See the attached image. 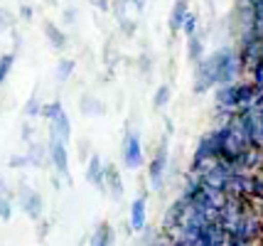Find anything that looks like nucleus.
<instances>
[{
  "instance_id": "10",
  "label": "nucleus",
  "mask_w": 263,
  "mask_h": 246,
  "mask_svg": "<svg viewBox=\"0 0 263 246\" xmlns=\"http://www.w3.org/2000/svg\"><path fill=\"white\" fill-rule=\"evenodd\" d=\"M106 177H108V182H111V187H114V197L121 199V195H123V182H121V175L116 173L114 165L106 167Z\"/></svg>"
},
{
  "instance_id": "4",
  "label": "nucleus",
  "mask_w": 263,
  "mask_h": 246,
  "mask_svg": "<svg viewBox=\"0 0 263 246\" xmlns=\"http://www.w3.org/2000/svg\"><path fill=\"white\" fill-rule=\"evenodd\" d=\"M49 153H52V163H54V167L59 170V175H64L69 180V158H67V145H64V141L52 138Z\"/></svg>"
},
{
  "instance_id": "5",
  "label": "nucleus",
  "mask_w": 263,
  "mask_h": 246,
  "mask_svg": "<svg viewBox=\"0 0 263 246\" xmlns=\"http://www.w3.org/2000/svg\"><path fill=\"white\" fill-rule=\"evenodd\" d=\"M148 224V212H145V195L136 197L133 207H130V229L133 232H143Z\"/></svg>"
},
{
  "instance_id": "9",
  "label": "nucleus",
  "mask_w": 263,
  "mask_h": 246,
  "mask_svg": "<svg viewBox=\"0 0 263 246\" xmlns=\"http://www.w3.org/2000/svg\"><path fill=\"white\" fill-rule=\"evenodd\" d=\"M45 35H47V40L52 42V47H54V49H64V45H67V37H64V32H62V30H57V25H54V23H45Z\"/></svg>"
},
{
  "instance_id": "2",
  "label": "nucleus",
  "mask_w": 263,
  "mask_h": 246,
  "mask_svg": "<svg viewBox=\"0 0 263 246\" xmlns=\"http://www.w3.org/2000/svg\"><path fill=\"white\" fill-rule=\"evenodd\" d=\"M165 165H167V141H162L158 145V153L150 163V185L153 190L162 187V177H165Z\"/></svg>"
},
{
  "instance_id": "6",
  "label": "nucleus",
  "mask_w": 263,
  "mask_h": 246,
  "mask_svg": "<svg viewBox=\"0 0 263 246\" xmlns=\"http://www.w3.org/2000/svg\"><path fill=\"white\" fill-rule=\"evenodd\" d=\"M103 175H106V167H103L101 158L93 155L91 160H89V167H86V180L103 192V190H106V180H103Z\"/></svg>"
},
{
  "instance_id": "14",
  "label": "nucleus",
  "mask_w": 263,
  "mask_h": 246,
  "mask_svg": "<svg viewBox=\"0 0 263 246\" xmlns=\"http://www.w3.org/2000/svg\"><path fill=\"white\" fill-rule=\"evenodd\" d=\"M167 101H170V86H160L158 94H155V99H153V104L158 106V108H162Z\"/></svg>"
},
{
  "instance_id": "11",
  "label": "nucleus",
  "mask_w": 263,
  "mask_h": 246,
  "mask_svg": "<svg viewBox=\"0 0 263 246\" xmlns=\"http://www.w3.org/2000/svg\"><path fill=\"white\" fill-rule=\"evenodd\" d=\"M81 111H84V113H103V106H101V101H96L93 96H84V99H81Z\"/></svg>"
},
{
  "instance_id": "13",
  "label": "nucleus",
  "mask_w": 263,
  "mask_h": 246,
  "mask_svg": "<svg viewBox=\"0 0 263 246\" xmlns=\"http://www.w3.org/2000/svg\"><path fill=\"white\" fill-rule=\"evenodd\" d=\"M71 71H74V62H71V59H62L59 67H57V79L59 82H64V79L71 77Z\"/></svg>"
},
{
  "instance_id": "7",
  "label": "nucleus",
  "mask_w": 263,
  "mask_h": 246,
  "mask_svg": "<svg viewBox=\"0 0 263 246\" xmlns=\"http://www.w3.org/2000/svg\"><path fill=\"white\" fill-rule=\"evenodd\" d=\"M184 20H187V0H175V5H172V15H170L172 35H175L177 30H182Z\"/></svg>"
},
{
  "instance_id": "16",
  "label": "nucleus",
  "mask_w": 263,
  "mask_h": 246,
  "mask_svg": "<svg viewBox=\"0 0 263 246\" xmlns=\"http://www.w3.org/2000/svg\"><path fill=\"white\" fill-rule=\"evenodd\" d=\"M182 27H184V32L192 37V35H195V17H192V15H187V20H184Z\"/></svg>"
},
{
  "instance_id": "1",
  "label": "nucleus",
  "mask_w": 263,
  "mask_h": 246,
  "mask_svg": "<svg viewBox=\"0 0 263 246\" xmlns=\"http://www.w3.org/2000/svg\"><path fill=\"white\" fill-rule=\"evenodd\" d=\"M123 163L128 170H138L143 165V148H140V136L136 130H128L123 138Z\"/></svg>"
},
{
  "instance_id": "15",
  "label": "nucleus",
  "mask_w": 263,
  "mask_h": 246,
  "mask_svg": "<svg viewBox=\"0 0 263 246\" xmlns=\"http://www.w3.org/2000/svg\"><path fill=\"white\" fill-rule=\"evenodd\" d=\"M12 214V207H10V199H8V195L5 197H0V219L3 222H8Z\"/></svg>"
},
{
  "instance_id": "3",
  "label": "nucleus",
  "mask_w": 263,
  "mask_h": 246,
  "mask_svg": "<svg viewBox=\"0 0 263 246\" xmlns=\"http://www.w3.org/2000/svg\"><path fill=\"white\" fill-rule=\"evenodd\" d=\"M20 207L25 210V214H27L30 219H40V214H42V197H40V192L23 187V195H20Z\"/></svg>"
},
{
  "instance_id": "12",
  "label": "nucleus",
  "mask_w": 263,
  "mask_h": 246,
  "mask_svg": "<svg viewBox=\"0 0 263 246\" xmlns=\"http://www.w3.org/2000/svg\"><path fill=\"white\" fill-rule=\"evenodd\" d=\"M12 64H15V54H12V52H10V54H3V57H0V84L8 79Z\"/></svg>"
},
{
  "instance_id": "8",
  "label": "nucleus",
  "mask_w": 263,
  "mask_h": 246,
  "mask_svg": "<svg viewBox=\"0 0 263 246\" xmlns=\"http://www.w3.org/2000/svg\"><path fill=\"white\" fill-rule=\"evenodd\" d=\"M91 246H114V229H111V224H99V229H96V234L91 239Z\"/></svg>"
}]
</instances>
